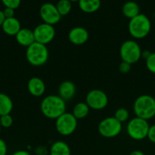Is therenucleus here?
<instances>
[{
  "label": "nucleus",
  "instance_id": "obj_1",
  "mask_svg": "<svg viewBox=\"0 0 155 155\" xmlns=\"http://www.w3.org/2000/svg\"><path fill=\"white\" fill-rule=\"evenodd\" d=\"M66 104L61 97L56 95H50L41 101L40 110L43 114L49 119L56 120L65 113Z\"/></svg>",
  "mask_w": 155,
  "mask_h": 155
},
{
  "label": "nucleus",
  "instance_id": "obj_2",
  "mask_svg": "<svg viewBox=\"0 0 155 155\" xmlns=\"http://www.w3.org/2000/svg\"><path fill=\"white\" fill-rule=\"evenodd\" d=\"M135 116L148 120L155 117V98L149 95H141L135 99L133 104Z\"/></svg>",
  "mask_w": 155,
  "mask_h": 155
},
{
  "label": "nucleus",
  "instance_id": "obj_3",
  "mask_svg": "<svg viewBox=\"0 0 155 155\" xmlns=\"http://www.w3.org/2000/svg\"><path fill=\"white\" fill-rule=\"evenodd\" d=\"M129 32L135 39L145 38L151 30V22L144 14H141L130 19L129 23Z\"/></svg>",
  "mask_w": 155,
  "mask_h": 155
},
{
  "label": "nucleus",
  "instance_id": "obj_4",
  "mask_svg": "<svg viewBox=\"0 0 155 155\" xmlns=\"http://www.w3.org/2000/svg\"><path fill=\"white\" fill-rule=\"evenodd\" d=\"M26 58L31 65L40 67L45 64L49 59V51L45 45L35 42L26 50Z\"/></svg>",
  "mask_w": 155,
  "mask_h": 155
},
{
  "label": "nucleus",
  "instance_id": "obj_5",
  "mask_svg": "<svg viewBox=\"0 0 155 155\" xmlns=\"http://www.w3.org/2000/svg\"><path fill=\"white\" fill-rule=\"evenodd\" d=\"M149 129L150 125L147 120L138 117L130 120L126 127L129 137L136 141H141L147 138Z\"/></svg>",
  "mask_w": 155,
  "mask_h": 155
},
{
  "label": "nucleus",
  "instance_id": "obj_6",
  "mask_svg": "<svg viewBox=\"0 0 155 155\" xmlns=\"http://www.w3.org/2000/svg\"><path fill=\"white\" fill-rule=\"evenodd\" d=\"M141 48L139 44L134 40H126L122 44L119 54L122 61L133 64L141 58Z\"/></svg>",
  "mask_w": 155,
  "mask_h": 155
},
{
  "label": "nucleus",
  "instance_id": "obj_7",
  "mask_svg": "<svg viewBox=\"0 0 155 155\" xmlns=\"http://www.w3.org/2000/svg\"><path fill=\"white\" fill-rule=\"evenodd\" d=\"M77 127L78 120L71 113L65 112L56 120V131L62 136H70L75 131Z\"/></svg>",
  "mask_w": 155,
  "mask_h": 155
},
{
  "label": "nucleus",
  "instance_id": "obj_8",
  "mask_svg": "<svg viewBox=\"0 0 155 155\" xmlns=\"http://www.w3.org/2000/svg\"><path fill=\"white\" fill-rule=\"evenodd\" d=\"M122 126L114 117H109L102 120L98 125V132L103 137L113 138L120 134Z\"/></svg>",
  "mask_w": 155,
  "mask_h": 155
},
{
  "label": "nucleus",
  "instance_id": "obj_9",
  "mask_svg": "<svg viewBox=\"0 0 155 155\" xmlns=\"http://www.w3.org/2000/svg\"><path fill=\"white\" fill-rule=\"evenodd\" d=\"M108 96L100 89H92L86 95V103L91 109L103 110L108 104Z\"/></svg>",
  "mask_w": 155,
  "mask_h": 155
},
{
  "label": "nucleus",
  "instance_id": "obj_10",
  "mask_svg": "<svg viewBox=\"0 0 155 155\" xmlns=\"http://www.w3.org/2000/svg\"><path fill=\"white\" fill-rule=\"evenodd\" d=\"M33 31L35 42L45 45L51 42L56 36V30L54 27L45 23L36 26Z\"/></svg>",
  "mask_w": 155,
  "mask_h": 155
},
{
  "label": "nucleus",
  "instance_id": "obj_11",
  "mask_svg": "<svg viewBox=\"0 0 155 155\" xmlns=\"http://www.w3.org/2000/svg\"><path fill=\"white\" fill-rule=\"evenodd\" d=\"M40 15L45 24L55 25L61 20V15L58 12L56 6L53 3L46 2L41 5L40 8Z\"/></svg>",
  "mask_w": 155,
  "mask_h": 155
},
{
  "label": "nucleus",
  "instance_id": "obj_12",
  "mask_svg": "<svg viewBox=\"0 0 155 155\" xmlns=\"http://www.w3.org/2000/svg\"><path fill=\"white\" fill-rule=\"evenodd\" d=\"M68 39L72 44L81 45L84 44L89 38V33L85 28L82 27H76L71 29L68 35Z\"/></svg>",
  "mask_w": 155,
  "mask_h": 155
},
{
  "label": "nucleus",
  "instance_id": "obj_13",
  "mask_svg": "<svg viewBox=\"0 0 155 155\" xmlns=\"http://www.w3.org/2000/svg\"><path fill=\"white\" fill-rule=\"evenodd\" d=\"M27 90L33 96L40 97L45 92L46 85L39 77H32L27 83Z\"/></svg>",
  "mask_w": 155,
  "mask_h": 155
},
{
  "label": "nucleus",
  "instance_id": "obj_14",
  "mask_svg": "<svg viewBox=\"0 0 155 155\" xmlns=\"http://www.w3.org/2000/svg\"><path fill=\"white\" fill-rule=\"evenodd\" d=\"M15 39L18 44L27 48L35 42L33 31L28 28H21L15 35Z\"/></svg>",
  "mask_w": 155,
  "mask_h": 155
},
{
  "label": "nucleus",
  "instance_id": "obj_15",
  "mask_svg": "<svg viewBox=\"0 0 155 155\" xmlns=\"http://www.w3.org/2000/svg\"><path fill=\"white\" fill-rule=\"evenodd\" d=\"M76 93V86L71 81L62 82L59 87V96L64 101H68L74 98Z\"/></svg>",
  "mask_w": 155,
  "mask_h": 155
},
{
  "label": "nucleus",
  "instance_id": "obj_16",
  "mask_svg": "<svg viewBox=\"0 0 155 155\" xmlns=\"http://www.w3.org/2000/svg\"><path fill=\"white\" fill-rule=\"evenodd\" d=\"M3 32L9 36H15L21 29V23L16 18H5L2 25Z\"/></svg>",
  "mask_w": 155,
  "mask_h": 155
},
{
  "label": "nucleus",
  "instance_id": "obj_17",
  "mask_svg": "<svg viewBox=\"0 0 155 155\" xmlns=\"http://www.w3.org/2000/svg\"><path fill=\"white\" fill-rule=\"evenodd\" d=\"M78 5L82 12L91 14L99 10L101 5V2L100 0H79Z\"/></svg>",
  "mask_w": 155,
  "mask_h": 155
},
{
  "label": "nucleus",
  "instance_id": "obj_18",
  "mask_svg": "<svg viewBox=\"0 0 155 155\" xmlns=\"http://www.w3.org/2000/svg\"><path fill=\"white\" fill-rule=\"evenodd\" d=\"M50 155H71V149L66 142L56 141L50 147Z\"/></svg>",
  "mask_w": 155,
  "mask_h": 155
},
{
  "label": "nucleus",
  "instance_id": "obj_19",
  "mask_svg": "<svg viewBox=\"0 0 155 155\" xmlns=\"http://www.w3.org/2000/svg\"><path fill=\"white\" fill-rule=\"evenodd\" d=\"M123 15L126 18L132 19L140 14V7L135 2L129 1L125 3L122 8Z\"/></svg>",
  "mask_w": 155,
  "mask_h": 155
},
{
  "label": "nucleus",
  "instance_id": "obj_20",
  "mask_svg": "<svg viewBox=\"0 0 155 155\" xmlns=\"http://www.w3.org/2000/svg\"><path fill=\"white\" fill-rule=\"evenodd\" d=\"M13 109V102L10 97L5 93H0V116L10 114Z\"/></svg>",
  "mask_w": 155,
  "mask_h": 155
},
{
  "label": "nucleus",
  "instance_id": "obj_21",
  "mask_svg": "<svg viewBox=\"0 0 155 155\" xmlns=\"http://www.w3.org/2000/svg\"><path fill=\"white\" fill-rule=\"evenodd\" d=\"M89 106L87 104L86 102H78L74 105L73 107L72 114L74 115V117L77 120L83 119V118L86 117L88 115L90 111Z\"/></svg>",
  "mask_w": 155,
  "mask_h": 155
},
{
  "label": "nucleus",
  "instance_id": "obj_22",
  "mask_svg": "<svg viewBox=\"0 0 155 155\" xmlns=\"http://www.w3.org/2000/svg\"><path fill=\"white\" fill-rule=\"evenodd\" d=\"M56 6L61 16H65L68 15L72 8L71 2L68 0H59Z\"/></svg>",
  "mask_w": 155,
  "mask_h": 155
},
{
  "label": "nucleus",
  "instance_id": "obj_23",
  "mask_svg": "<svg viewBox=\"0 0 155 155\" xmlns=\"http://www.w3.org/2000/svg\"><path fill=\"white\" fill-rule=\"evenodd\" d=\"M114 117L118 121H119L121 124L126 122V120H128L129 117V110L127 109L124 108V107H120L118 108L115 112V114H114Z\"/></svg>",
  "mask_w": 155,
  "mask_h": 155
},
{
  "label": "nucleus",
  "instance_id": "obj_24",
  "mask_svg": "<svg viewBox=\"0 0 155 155\" xmlns=\"http://www.w3.org/2000/svg\"><path fill=\"white\" fill-rule=\"evenodd\" d=\"M13 124V118L11 114H5L0 116V126L2 128H9Z\"/></svg>",
  "mask_w": 155,
  "mask_h": 155
},
{
  "label": "nucleus",
  "instance_id": "obj_25",
  "mask_svg": "<svg viewBox=\"0 0 155 155\" xmlns=\"http://www.w3.org/2000/svg\"><path fill=\"white\" fill-rule=\"evenodd\" d=\"M146 67L152 74H155V52L150 53V56L145 60Z\"/></svg>",
  "mask_w": 155,
  "mask_h": 155
},
{
  "label": "nucleus",
  "instance_id": "obj_26",
  "mask_svg": "<svg viewBox=\"0 0 155 155\" xmlns=\"http://www.w3.org/2000/svg\"><path fill=\"white\" fill-rule=\"evenodd\" d=\"M1 1L5 8L16 9L21 5V0H1Z\"/></svg>",
  "mask_w": 155,
  "mask_h": 155
},
{
  "label": "nucleus",
  "instance_id": "obj_27",
  "mask_svg": "<svg viewBox=\"0 0 155 155\" xmlns=\"http://www.w3.org/2000/svg\"><path fill=\"white\" fill-rule=\"evenodd\" d=\"M132 69V64L128 62L122 61L119 65V70L122 74H128Z\"/></svg>",
  "mask_w": 155,
  "mask_h": 155
},
{
  "label": "nucleus",
  "instance_id": "obj_28",
  "mask_svg": "<svg viewBox=\"0 0 155 155\" xmlns=\"http://www.w3.org/2000/svg\"><path fill=\"white\" fill-rule=\"evenodd\" d=\"M147 139L152 142L155 144V124L150 126L148 134H147Z\"/></svg>",
  "mask_w": 155,
  "mask_h": 155
},
{
  "label": "nucleus",
  "instance_id": "obj_29",
  "mask_svg": "<svg viewBox=\"0 0 155 155\" xmlns=\"http://www.w3.org/2000/svg\"><path fill=\"white\" fill-rule=\"evenodd\" d=\"M8 152V147L5 142L0 139V155H6Z\"/></svg>",
  "mask_w": 155,
  "mask_h": 155
},
{
  "label": "nucleus",
  "instance_id": "obj_30",
  "mask_svg": "<svg viewBox=\"0 0 155 155\" xmlns=\"http://www.w3.org/2000/svg\"><path fill=\"white\" fill-rule=\"evenodd\" d=\"M3 13H4L5 18H13L14 15H15V9L10 8H5L3 10Z\"/></svg>",
  "mask_w": 155,
  "mask_h": 155
},
{
  "label": "nucleus",
  "instance_id": "obj_31",
  "mask_svg": "<svg viewBox=\"0 0 155 155\" xmlns=\"http://www.w3.org/2000/svg\"><path fill=\"white\" fill-rule=\"evenodd\" d=\"M12 155H31L28 151H23V150H19V151H15V153H13Z\"/></svg>",
  "mask_w": 155,
  "mask_h": 155
},
{
  "label": "nucleus",
  "instance_id": "obj_32",
  "mask_svg": "<svg viewBox=\"0 0 155 155\" xmlns=\"http://www.w3.org/2000/svg\"><path fill=\"white\" fill-rule=\"evenodd\" d=\"M5 20V17L4 13H3V11L0 10V27H2Z\"/></svg>",
  "mask_w": 155,
  "mask_h": 155
},
{
  "label": "nucleus",
  "instance_id": "obj_33",
  "mask_svg": "<svg viewBox=\"0 0 155 155\" xmlns=\"http://www.w3.org/2000/svg\"><path fill=\"white\" fill-rule=\"evenodd\" d=\"M150 53H151V52H150L149 51H147V50H145V51H142V52H141V58H144L146 60V59H147V58L150 56Z\"/></svg>",
  "mask_w": 155,
  "mask_h": 155
},
{
  "label": "nucleus",
  "instance_id": "obj_34",
  "mask_svg": "<svg viewBox=\"0 0 155 155\" xmlns=\"http://www.w3.org/2000/svg\"><path fill=\"white\" fill-rule=\"evenodd\" d=\"M129 155H145L141 151L139 150H135V151H132V152L129 154Z\"/></svg>",
  "mask_w": 155,
  "mask_h": 155
},
{
  "label": "nucleus",
  "instance_id": "obj_35",
  "mask_svg": "<svg viewBox=\"0 0 155 155\" xmlns=\"http://www.w3.org/2000/svg\"><path fill=\"white\" fill-rule=\"evenodd\" d=\"M68 1H70L71 2H78L79 0H68Z\"/></svg>",
  "mask_w": 155,
  "mask_h": 155
},
{
  "label": "nucleus",
  "instance_id": "obj_36",
  "mask_svg": "<svg viewBox=\"0 0 155 155\" xmlns=\"http://www.w3.org/2000/svg\"><path fill=\"white\" fill-rule=\"evenodd\" d=\"M1 130H2V127L0 126V133H1Z\"/></svg>",
  "mask_w": 155,
  "mask_h": 155
}]
</instances>
